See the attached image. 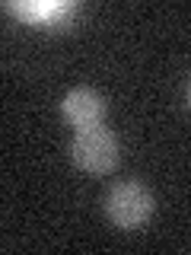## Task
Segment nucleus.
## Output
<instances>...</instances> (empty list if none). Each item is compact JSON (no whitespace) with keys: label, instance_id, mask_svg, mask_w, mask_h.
Masks as SVG:
<instances>
[{"label":"nucleus","instance_id":"nucleus-1","mask_svg":"<svg viewBox=\"0 0 191 255\" xmlns=\"http://www.w3.org/2000/svg\"><path fill=\"white\" fill-rule=\"evenodd\" d=\"M105 214L115 227L121 230H137L150 220L153 214V195L140 182H118L105 198Z\"/></svg>","mask_w":191,"mask_h":255},{"label":"nucleus","instance_id":"nucleus-4","mask_svg":"<svg viewBox=\"0 0 191 255\" xmlns=\"http://www.w3.org/2000/svg\"><path fill=\"white\" fill-rule=\"evenodd\" d=\"M188 102H191V83H188Z\"/></svg>","mask_w":191,"mask_h":255},{"label":"nucleus","instance_id":"nucleus-2","mask_svg":"<svg viewBox=\"0 0 191 255\" xmlns=\"http://www.w3.org/2000/svg\"><path fill=\"white\" fill-rule=\"evenodd\" d=\"M70 156L86 172H108L118 163V137L102 125L80 128L70 140Z\"/></svg>","mask_w":191,"mask_h":255},{"label":"nucleus","instance_id":"nucleus-3","mask_svg":"<svg viewBox=\"0 0 191 255\" xmlns=\"http://www.w3.org/2000/svg\"><path fill=\"white\" fill-rule=\"evenodd\" d=\"M61 112L70 125L77 128H96L105 118V99L93 90V86H74L61 102Z\"/></svg>","mask_w":191,"mask_h":255}]
</instances>
